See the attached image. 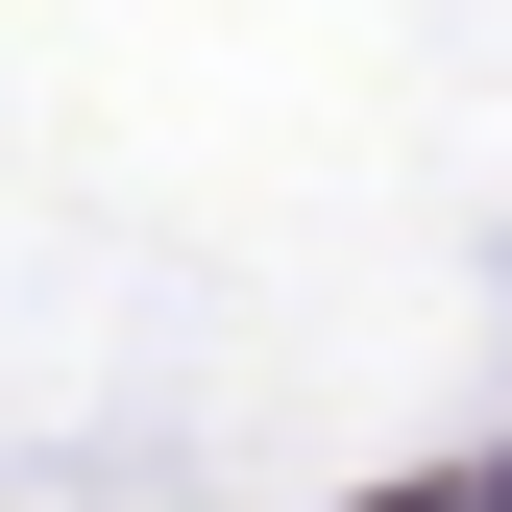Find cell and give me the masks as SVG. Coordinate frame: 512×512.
I'll list each match as a JSON object with an SVG mask.
<instances>
[{
	"mask_svg": "<svg viewBox=\"0 0 512 512\" xmlns=\"http://www.w3.org/2000/svg\"><path fill=\"white\" fill-rule=\"evenodd\" d=\"M366 512H512V464H439V488H366Z\"/></svg>",
	"mask_w": 512,
	"mask_h": 512,
	"instance_id": "cell-1",
	"label": "cell"
}]
</instances>
